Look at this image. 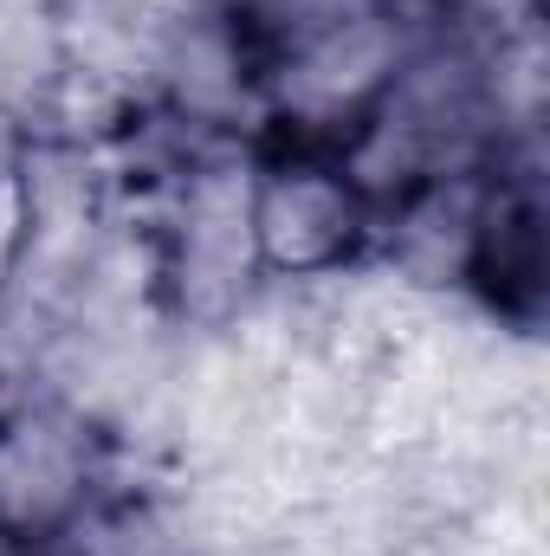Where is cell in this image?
Wrapping results in <instances>:
<instances>
[{"label":"cell","mask_w":550,"mask_h":556,"mask_svg":"<svg viewBox=\"0 0 550 556\" xmlns=\"http://www.w3.org/2000/svg\"><path fill=\"white\" fill-rule=\"evenodd\" d=\"M260 240H253V162L195 155L175 181V207L155 247V285L195 330H227L260 298Z\"/></svg>","instance_id":"obj_1"},{"label":"cell","mask_w":550,"mask_h":556,"mask_svg":"<svg viewBox=\"0 0 550 556\" xmlns=\"http://www.w3.org/2000/svg\"><path fill=\"white\" fill-rule=\"evenodd\" d=\"M414 33L396 7L298 33L266 52V104L273 117L291 130V142L311 149H337L396 85L402 59H409Z\"/></svg>","instance_id":"obj_2"},{"label":"cell","mask_w":550,"mask_h":556,"mask_svg":"<svg viewBox=\"0 0 550 556\" xmlns=\"http://www.w3.org/2000/svg\"><path fill=\"white\" fill-rule=\"evenodd\" d=\"M376 207L357 194L343 162L311 142H285L278 155L253 162V240L260 266L291 285L337 278L370 247Z\"/></svg>","instance_id":"obj_3"},{"label":"cell","mask_w":550,"mask_h":556,"mask_svg":"<svg viewBox=\"0 0 550 556\" xmlns=\"http://www.w3.org/2000/svg\"><path fill=\"white\" fill-rule=\"evenodd\" d=\"M104 433L72 402L0 408V544H46L98 498Z\"/></svg>","instance_id":"obj_4"},{"label":"cell","mask_w":550,"mask_h":556,"mask_svg":"<svg viewBox=\"0 0 550 556\" xmlns=\"http://www.w3.org/2000/svg\"><path fill=\"white\" fill-rule=\"evenodd\" d=\"M149 72H155L168 111L188 130H227L266 91L260 33L240 13L214 7V0H195V7H182V13H168L155 26Z\"/></svg>","instance_id":"obj_5"},{"label":"cell","mask_w":550,"mask_h":556,"mask_svg":"<svg viewBox=\"0 0 550 556\" xmlns=\"http://www.w3.org/2000/svg\"><path fill=\"white\" fill-rule=\"evenodd\" d=\"M466 285H479L499 317H532L538 311V291H545V207H538V181L525 168L479 175Z\"/></svg>","instance_id":"obj_6"},{"label":"cell","mask_w":550,"mask_h":556,"mask_svg":"<svg viewBox=\"0 0 550 556\" xmlns=\"http://www.w3.org/2000/svg\"><path fill=\"white\" fill-rule=\"evenodd\" d=\"M46 556H182L175 525L142 498H91L65 531H52Z\"/></svg>","instance_id":"obj_7"}]
</instances>
